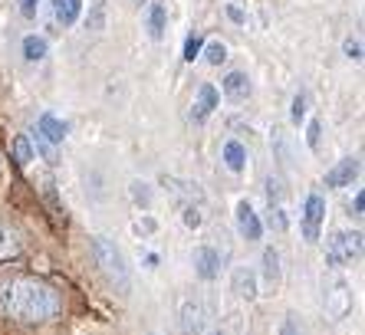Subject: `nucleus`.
Masks as SVG:
<instances>
[{
	"mask_svg": "<svg viewBox=\"0 0 365 335\" xmlns=\"http://www.w3.org/2000/svg\"><path fill=\"white\" fill-rule=\"evenodd\" d=\"M63 309L60 289L50 286L40 277H4L0 279V312L10 319L36 326V322H50Z\"/></svg>",
	"mask_w": 365,
	"mask_h": 335,
	"instance_id": "f257e3e1",
	"label": "nucleus"
},
{
	"mask_svg": "<svg viewBox=\"0 0 365 335\" xmlns=\"http://www.w3.org/2000/svg\"><path fill=\"white\" fill-rule=\"evenodd\" d=\"M89 253H93V260H96V267H99V273L109 279V286L115 289V293H122V296L132 293V269H128L125 253L115 247V240L96 234L93 240H89Z\"/></svg>",
	"mask_w": 365,
	"mask_h": 335,
	"instance_id": "f03ea898",
	"label": "nucleus"
},
{
	"mask_svg": "<svg viewBox=\"0 0 365 335\" xmlns=\"http://www.w3.org/2000/svg\"><path fill=\"white\" fill-rule=\"evenodd\" d=\"M362 257V234L359 230H332L326 240V263L332 269H346Z\"/></svg>",
	"mask_w": 365,
	"mask_h": 335,
	"instance_id": "7ed1b4c3",
	"label": "nucleus"
},
{
	"mask_svg": "<svg viewBox=\"0 0 365 335\" xmlns=\"http://www.w3.org/2000/svg\"><path fill=\"white\" fill-rule=\"evenodd\" d=\"M323 306H326V316L332 319V322H342V319L352 312V286H349L346 277H336L326 283L323 289Z\"/></svg>",
	"mask_w": 365,
	"mask_h": 335,
	"instance_id": "20e7f679",
	"label": "nucleus"
},
{
	"mask_svg": "<svg viewBox=\"0 0 365 335\" xmlns=\"http://www.w3.org/2000/svg\"><path fill=\"white\" fill-rule=\"evenodd\" d=\"M323 224H326V197L319 191H309L299 210V227H303V240L316 243L323 237Z\"/></svg>",
	"mask_w": 365,
	"mask_h": 335,
	"instance_id": "39448f33",
	"label": "nucleus"
},
{
	"mask_svg": "<svg viewBox=\"0 0 365 335\" xmlns=\"http://www.w3.org/2000/svg\"><path fill=\"white\" fill-rule=\"evenodd\" d=\"M178 329L181 335H204L207 329V306L197 296H187L178 309Z\"/></svg>",
	"mask_w": 365,
	"mask_h": 335,
	"instance_id": "423d86ee",
	"label": "nucleus"
},
{
	"mask_svg": "<svg viewBox=\"0 0 365 335\" xmlns=\"http://www.w3.org/2000/svg\"><path fill=\"white\" fill-rule=\"evenodd\" d=\"M162 181H165V187H168L175 207H185V204H207V197H204L197 181H185V177H162Z\"/></svg>",
	"mask_w": 365,
	"mask_h": 335,
	"instance_id": "0eeeda50",
	"label": "nucleus"
},
{
	"mask_svg": "<svg viewBox=\"0 0 365 335\" xmlns=\"http://www.w3.org/2000/svg\"><path fill=\"white\" fill-rule=\"evenodd\" d=\"M234 217H237V230H240V237H244L247 243H257L260 237H264V220H260V214L254 210V204L250 201H237Z\"/></svg>",
	"mask_w": 365,
	"mask_h": 335,
	"instance_id": "6e6552de",
	"label": "nucleus"
},
{
	"mask_svg": "<svg viewBox=\"0 0 365 335\" xmlns=\"http://www.w3.org/2000/svg\"><path fill=\"white\" fill-rule=\"evenodd\" d=\"M217 105H221V93H217L211 83H204L201 89H197L195 102H191V118L201 125V122H207V118L214 115V109H217Z\"/></svg>",
	"mask_w": 365,
	"mask_h": 335,
	"instance_id": "1a4fd4ad",
	"label": "nucleus"
},
{
	"mask_svg": "<svg viewBox=\"0 0 365 335\" xmlns=\"http://www.w3.org/2000/svg\"><path fill=\"white\" fill-rule=\"evenodd\" d=\"M221 93L227 96L230 102H247L254 96V86H250V76L244 69H230L227 76L221 79Z\"/></svg>",
	"mask_w": 365,
	"mask_h": 335,
	"instance_id": "9d476101",
	"label": "nucleus"
},
{
	"mask_svg": "<svg viewBox=\"0 0 365 335\" xmlns=\"http://www.w3.org/2000/svg\"><path fill=\"white\" fill-rule=\"evenodd\" d=\"M36 135H40L43 142H50L53 148L56 145L66 142V135H69V125L63 122L60 115H53V112H43L40 118H36Z\"/></svg>",
	"mask_w": 365,
	"mask_h": 335,
	"instance_id": "9b49d317",
	"label": "nucleus"
},
{
	"mask_svg": "<svg viewBox=\"0 0 365 335\" xmlns=\"http://www.w3.org/2000/svg\"><path fill=\"white\" fill-rule=\"evenodd\" d=\"M230 289H234L240 299L254 302L257 296H260V279H257V273L250 267H234V273H230Z\"/></svg>",
	"mask_w": 365,
	"mask_h": 335,
	"instance_id": "f8f14e48",
	"label": "nucleus"
},
{
	"mask_svg": "<svg viewBox=\"0 0 365 335\" xmlns=\"http://www.w3.org/2000/svg\"><path fill=\"white\" fill-rule=\"evenodd\" d=\"M195 273L204 279V283L217 279L221 277V253L214 250V247H197L195 250Z\"/></svg>",
	"mask_w": 365,
	"mask_h": 335,
	"instance_id": "ddd939ff",
	"label": "nucleus"
},
{
	"mask_svg": "<svg viewBox=\"0 0 365 335\" xmlns=\"http://www.w3.org/2000/svg\"><path fill=\"white\" fill-rule=\"evenodd\" d=\"M359 171H362L359 158H342L336 168L326 171V187H352V181L359 177Z\"/></svg>",
	"mask_w": 365,
	"mask_h": 335,
	"instance_id": "4468645a",
	"label": "nucleus"
},
{
	"mask_svg": "<svg viewBox=\"0 0 365 335\" xmlns=\"http://www.w3.org/2000/svg\"><path fill=\"white\" fill-rule=\"evenodd\" d=\"M20 253H24V237H20V230H14L10 224H0V263L17 260Z\"/></svg>",
	"mask_w": 365,
	"mask_h": 335,
	"instance_id": "2eb2a0df",
	"label": "nucleus"
},
{
	"mask_svg": "<svg viewBox=\"0 0 365 335\" xmlns=\"http://www.w3.org/2000/svg\"><path fill=\"white\" fill-rule=\"evenodd\" d=\"M145 26H148V36L152 40H162L165 30H168V10H165L162 0H152L148 10H145Z\"/></svg>",
	"mask_w": 365,
	"mask_h": 335,
	"instance_id": "dca6fc26",
	"label": "nucleus"
},
{
	"mask_svg": "<svg viewBox=\"0 0 365 335\" xmlns=\"http://www.w3.org/2000/svg\"><path fill=\"white\" fill-rule=\"evenodd\" d=\"M53 14L63 26H76L83 17V0H53Z\"/></svg>",
	"mask_w": 365,
	"mask_h": 335,
	"instance_id": "f3484780",
	"label": "nucleus"
},
{
	"mask_svg": "<svg viewBox=\"0 0 365 335\" xmlns=\"http://www.w3.org/2000/svg\"><path fill=\"white\" fill-rule=\"evenodd\" d=\"M283 279V269H280V250L277 247H267L264 250V283L270 289H277Z\"/></svg>",
	"mask_w": 365,
	"mask_h": 335,
	"instance_id": "a211bd4d",
	"label": "nucleus"
},
{
	"mask_svg": "<svg viewBox=\"0 0 365 335\" xmlns=\"http://www.w3.org/2000/svg\"><path fill=\"white\" fill-rule=\"evenodd\" d=\"M224 165H227L230 171H234V175L247 171V148H244V145L230 138V142L224 145Z\"/></svg>",
	"mask_w": 365,
	"mask_h": 335,
	"instance_id": "6ab92c4d",
	"label": "nucleus"
},
{
	"mask_svg": "<svg viewBox=\"0 0 365 335\" xmlns=\"http://www.w3.org/2000/svg\"><path fill=\"white\" fill-rule=\"evenodd\" d=\"M46 53H50V43L43 40V36H36V34L24 36V59L26 63H43Z\"/></svg>",
	"mask_w": 365,
	"mask_h": 335,
	"instance_id": "aec40b11",
	"label": "nucleus"
},
{
	"mask_svg": "<svg viewBox=\"0 0 365 335\" xmlns=\"http://www.w3.org/2000/svg\"><path fill=\"white\" fill-rule=\"evenodd\" d=\"M181 210V224L187 227V230H201L204 220H207V204H185Z\"/></svg>",
	"mask_w": 365,
	"mask_h": 335,
	"instance_id": "412c9836",
	"label": "nucleus"
},
{
	"mask_svg": "<svg viewBox=\"0 0 365 335\" xmlns=\"http://www.w3.org/2000/svg\"><path fill=\"white\" fill-rule=\"evenodd\" d=\"M201 56H204V63H207V66H221V63H227V43H221V40L204 43Z\"/></svg>",
	"mask_w": 365,
	"mask_h": 335,
	"instance_id": "4be33fe9",
	"label": "nucleus"
},
{
	"mask_svg": "<svg viewBox=\"0 0 365 335\" xmlns=\"http://www.w3.org/2000/svg\"><path fill=\"white\" fill-rule=\"evenodd\" d=\"M128 194H132L135 207H145V210L152 207V201H155V191L148 181H132V185H128Z\"/></svg>",
	"mask_w": 365,
	"mask_h": 335,
	"instance_id": "5701e85b",
	"label": "nucleus"
},
{
	"mask_svg": "<svg viewBox=\"0 0 365 335\" xmlns=\"http://www.w3.org/2000/svg\"><path fill=\"white\" fill-rule=\"evenodd\" d=\"M14 161H17L20 168H26L34 161V145H30L26 135H17V138H14Z\"/></svg>",
	"mask_w": 365,
	"mask_h": 335,
	"instance_id": "b1692460",
	"label": "nucleus"
},
{
	"mask_svg": "<svg viewBox=\"0 0 365 335\" xmlns=\"http://www.w3.org/2000/svg\"><path fill=\"white\" fill-rule=\"evenodd\" d=\"M306 112H309V96L297 93V96H293V105H289V118H293V125H303Z\"/></svg>",
	"mask_w": 365,
	"mask_h": 335,
	"instance_id": "393cba45",
	"label": "nucleus"
},
{
	"mask_svg": "<svg viewBox=\"0 0 365 335\" xmlns=\"http://www.w3.org/2000/svg\"><path fill=\"white\" fill-rule=\"evenodd\" d=\"M267 224H270L273 230H280V234L287 230L289 220H287V210H283V204H273V207H267Z\"/></svg>",
	"mask_w": 365,
	"mask_h": 335,
	"instance_id": "a878e982",
	"label": "nucleus"
},
{
	"mask_svg": "<svg viewBox=\"0 0 365 335\" xmlns=\"http://www.w3.org/2000/svg\"><path fill=\"white\" fill-rule=\"evenodd\" d=\"M342 53H346V59H352V63H362V40H359V36H349V40L342 43Z\"/></svg>",
	"mask_w": 365,
	"mask_h": 335,
	"instance_id": "bb28decb",
	"label": "nucleus"
},
{
	"mask_svg": "<svg viewBox=\"0 0 365 335\" xmlns=\"http://www.w3.org/2000/svg\"><path fill=\"white\" fill-rule=\"evenodd\" d=\"M34 151H40L43 158H46V165H60V155H56V148H53L50 142H43L40 135H36V148Z\"/></svg>",
	"mask_w": 365,
	"mask_h": 335,
	"instance_id": "cd10ccee",
	"label": "nucleus"
},
{
	"mask_svg": "<svg viewBox=\"0 0 365 335\" xmlns=\"http://www.w3.org/2000/svg\"><path fill=\"white\" fill-rule=\"evenodd\" d=\"M201 50H204L201 36H187V43H185V59H187V63H195V59L201 56Z\"/></svg>",
	"mask_w": 365,
	"mask_h": 335,
	"instance_id": "c85d7f7f",
	"label": "nucleus"
},
{
	"mask_svg": "<svg viewBox=\"0 0 365 335\" xmlns=\"http://www.w3.org/2000/svg\"><path fill=\"white\" fill-rule=\"evenodd\" d=\"M319 135H323V125L313 118L309 128H306V145H309V151H319Z\"/></svg>",
	"mask_w": 365,
	"mask_h": 335,
	"instance_id": "c756f323",
	"label": "nucleus"
},
{
	"mask_svg": "<svg viewBox=\"0 0 365 335\" xmlns=\"http://www.w3.org/2000/svg\"><path fill=\"white\" fill-rule=\"evenodd\" d=\"M17 4H20V17L36 20V14H40V0H17Z\"/></svg>",
	"mask_w": 365,
	"mask_h": 335,
	"instance_id": "7c9ffc66",
	"label": "nucleus"
},
{
	"mask_svg": "<svg viewBox=\"0 0 365 335\" xmlns=\"http://www.w3.org/2000/svg\"><path fill=\"white\" fill-rule=\"evenodd\" d=\"M227 20L230 24H247V14L240 10V4H227Z\"/></svg>",
	"mask_w": 365,
	"mask_h": 335,
	"instance_id": "2f4dec72",
	"label": "nucleus"
},
{
	"mask_svg": "<svg viewBox=\"0 0 365 335\" xmlns=\"http://www.w3.org/2000/svg\"><path fill=\"white\" fill-rule=\"evenodd\" d=\"M349 210H352V217H362V210H365V194L356 191V197H352V204H349Z\"/></svg>",
	"mask_w": 365,
	"mask_h": 335,
	"instance_id": "473e14b6",
	"label": "nucleus"
},
{
	"mask_svg": "<svg viewBox=\"0 0 365 335\" xmlns=\"http://www.w3.org/2000/svg\"><path fill=\"white\" fill-rule=\"evenodd\" d=\"M277 335H299V326L293 322V319H283V326H280V332Z\"/></svg>",
	"mask_w": 365,
	"mask_h": 335,
	"instance_id": "72a5a7b5",
	"label": "nucleus"
},
{
	"mask_svg": "<svg viewBox=\"0 0 365 335\" xmlns=\"http://www.w3.org/2000/svg\"><path fill=\"white\" fill-rule=\"evenodd\" d=\"M142 230H145V234H152V230H155V220H138V224H135V234H142Z\"/></svg>",
	"mask_w": 365,
	"mask_h": 335,
	"instance_id": "f704fd0d",
	"label": "nucleus"
},
{
	"mask_svg": "<svg viewBox=\"0 0 365 335\" xmlns=\"http://www.w3.org/2000/svg\"><path fill=\"white\" fill-rule=\"evenodd\" d=\"M214 335H227V329H217V332H214Z\"/></svg>",
	"mask_w": 365,
	"mask_h": 335,
	"instance_id": "c9c22d12",
	"label": "nucleus"
}]
</instances>
